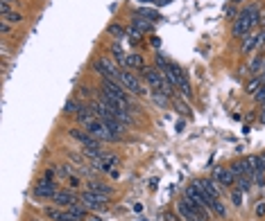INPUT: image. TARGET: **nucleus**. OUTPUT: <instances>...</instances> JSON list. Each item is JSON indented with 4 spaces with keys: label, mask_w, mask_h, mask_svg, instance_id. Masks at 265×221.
Segmentation results:
<instances>
[{
    "label": "nucleus",
    "mask_w": 265,
    "mask_h": 221,
    "mask_svg": "<svg viewBox=\"0 0 265 221\" xmlns=\"http://www.w3.org/2000/svg\"><path fill=\"white\" fill-rule=\"evenodd\" d=\"M261 9L259 5H252V7H245L243 12L238 14V18L233 23V36H247L252 32L254 27L261 23Z\"/></svg>",
    "instance_id": "1"
},
{
    "label": "nucleus",
    "mask_w": 265,
    "mask_h": 221,
    "mask_svg": "<svg viewBox=\"0 0 265 221\" xmlns=\"http://www.w3.org/2000/svg\"><path fill=\"white\" fill-rule=\"evenodd\" d=\"M84 131H87L88 136L98 138V140H109V142H111V140H118V138H120V136H116V133H113V129L109 126V124L102 122V120H98V117H95L93 122H88L87 126H84Z\"/></svg>",
    "instance_id": "2"
},
{
    "label": "nucleus",
    "mask_w": 265,
    "mask_h": 221,
    "mask_svg": "<svg viewBox=\"0 0 265 221\" xmlns=\"http://www.w3.org/2000/svg\"><path fill=\"white\" fill-rule=\"evenodd\" d=\"M118 81L125 86V91L132 93V95H139V97H141V95H147V88L141 84L139 77H136V75H132L129 70H120Z\"/></svg>",
    "instance_id": "3"
},
{
    "label": "nucleus",
    "mask_w": 265,
    "mask_h": 221,
    "mask_svg": "<svg viewBox=\"0 0 265 221\" xmlns=\"http://www.w3.org/2000/svg\"><path fill=\"white\" fill-rule=\"evenodd\" d=\"M93 68H95V72H98L100 77L105 79V77H111V79H118L120 77V70H118V65L113 63L109 57H100L95 63H93Z\"/></svg>",
    "instance_id": "4"
},
{
    "label": "nucleus",
    "mask_w": 265,
    "mask_h": 221,
    "mask_svg": "<svg viewBox=\"0 0 265 221\" xmlns=\"http://www.w3.org/2000/svg\"><path fill=\"white\" fill-rule=\"evenodd\" d=\"M80 203L84 205L87 210H105L106 203H109V196L105 194H95V192H84V194L80 196Z\"/></svg>",
    "instance_id": "5"
},
{
    "label": "nucleus",
    "mask_w": 265,
    "mask_h": 221,
    "mask_svg": "<svg viewBox=\"0 0 265 221\" xmlns=\"http://www.w3.org/2000/svg\"><path fill=\"white\" fill-rule=\"evenodd\" d=\"M57 192H59V189L54 188V183L48 181V178H43V181H39L34 185V196H39V199H54Z\"/></svg>",
    "instance_id": "6"
},
{
    "label": "nucleus",
    "mask_w": 265,
    "mask_h": 221,
    "mask_svg": "<svg viewBox=\"0 0 265 221\" xmlns=\"http://www.w3.org/2000/svg\"><path fill=\"white\" fill-rule=\"evenodd\" d=\"M259 46H265V27H263V32H259V34H247V39L243 41V52L249 54Z\"/></svg>",
    "instance_id": "7"
},
{
    "label": "nucleus",
    "mask_w": 265,
    "mask_h": 221,
    "mask_svg": "<svg viewBox=\"0 0 265 221\" xmlns=\"http://www.w3.org/2000/svg\"><path fill=\"white\" fill-rule=\"evenodd\" d=\"M213 181L220 183L222 188H229V185H233L236 183V176H233L231 169H225V167H218L215 172H213Z\"/></svg>",
    "instance_id": "8"
},
{
    "label": "nucleus",
    "mask_w": 265,
    "mask_h": 221,
    "mask_svg": "<svg viewBox=\"0 0 265 221\" xmlns=\"http://www.w3.org/2000/svg\"><path fill=\"white\" fill-rule=\"evenodd\" d=\"M177 212H179V217H184V221H202V217L191 208V203L186 201V199L177 201Z\"/></svg>",
    "instance_id": "9"
},
{
    "label": "nucleus",
    "mask_w": 265,
    "mask_h": 221,
    "mask_svg": "<svg viewBox=\"0 0 265 221\" xmlns=\"http://www.w3.org/2000/svg\"><path fill=\"white\" fill-rule=\"evenodd\" d=\"M57 205H61V208H71V205H75V203H80L77 201V196L73 194V192H66V189H59L57 194H54L53 199Z\"/></svg>",
    "instance_id": "10"
},
{
    "label": "nucleus",
    "mask_w": 265,
    "mask_h": 221,
    "mask_svg": "<svg viewBox=\"0 0 265 221\" xmlns=\"http://www.w3.org/2000/svg\"><path fill=\"white\" fill-rule=\"evenodd\" d=\"M199 185H202V189H204V194L209 196V205H211V201L220 199V189H218V185H215V181H213V178L199 181Z\"/></svg>",
    "instance_id": "11"
},
{
    "label": "nucleus",
    "mask_w": 265,
    "mask_h": 221,
    "mask_svg": "<svg viewBox=\"0 0 265 221\" xmlns=\"http://www.w3.org/2000/svg\"><path fill=\"white\" fill-rule=\"evenodd\" d=\"M75 117H77V122H80L82 126H87V124H88V122H93V120H95L98 115H95V110H93V106H82V109L77 110V115H75Z\"/></svg>",
    "instance_id": "12"
},
{
    "label": "nucleus",
    "mask_w": 265,
    "mask_h": 221,
    "mask_svg": "<svg viewBox=\"0 0 265 221\" xmlns=\"http://www.w3.org/2000/svg\"><path fill=\"white\" fill-rule=\"evenodd\" d=\"M88 192H95V194H105V196H111L113 189L105 183H98V181H88Z\"/></svg>",
    "instance_id": "13"
},
{
    "label": "nucleus",
    "mask_w": 265,
    "mask_h": 221,
    "mask_svg": "<svg viewBox=\"0 0 265 221\" xmlns=\"http://www.w3.org/2000/svg\"><path fill=\"white\" fill-rule=\"evenodd\" d=\"M66 215H68V217H73V219H77V221H82L87 212H84V205H77V203H75V205L66 208Z\"/></svg>",
    "instance_id": "14"
},
{
    "label": "nucleus",
    "mask_w": 265,
    "mask_h": 221,
    "mask_svg": "<svg viewBox=\"0 0 265 221\" xmlns=\"http://www.w3.org/2000/svg\"><path fill=\"white\" fill-rule=\"evenodd\" d=\"M261 86H263V81H261V77H252V79H249V81H247L245 91L249 93V95H256V93L261 91Z\"/></svg>",
    "instance_id": "15"
},
{
    "label": "nucleus",
    "mask_w": 265,
    "mask_h": 221,
    "mask_svg": "<svg viewBox=\"0 0 265 221\" xmlns=\"http://www.w3.org/2000/svg\"><path fill=\"white\" fill-rule=\"evenodd\" d=\"M82 106H77V102L75 99H68L66 104H64V115H77V110H80Z\"/></svg>",
    "instance_id": "16"
},
{
    "label": "nucleus",
    "mask_w": 265,
    "mask_h": 221,
    "mask_svg": "<svg viewBox=\"0 0 265 221\" xmlns=\"http://www.w3.org/2000/svg\"><path fill=\"white\" fill-rule=\"evenodd\" d=\"M111 52H113V57H116V61H118V63H123V65H127V54L123 52V47L118 46V43H116V46L111 47Z\"/></svg>",
    "instance_id": "17"
},
{
    "label": "nucleus",
    "mask_w": 265,
    "mask_h": 221,
    "mask_svg": "<svg viewBox=\"0 0 265 221\" xmlns=\"http://www.w3.org/2000/svg\"><path fill=\"white\" fill-rule=\"evenodd\" d=\"M106 32L111 34V36H116V39H125L127 36V30H123L120 25H109L106 27Z\"/></svg>",
    "instance_id": "18"
},
{
    "label": "nucleus",
    "mask_w": 265,
    "mask_h": 221,
    "mask_svg": "<svg viewBox=\"0 0 265 221\" xmlns=\"http://www.w3.org/2000/svg\"><path fill=\"white\" fill-rule=\"evenodd\" d=\"M136 16H143V18H150L152 23H157V20H161V16L157 12H152V9H139L136 12Z\"/></svg>",
    "instance_id": "19"
},
{
    "label": "nucleus",
    "mask_w": 265,
    "mask_h": 221,
    "mask_svg": "<svg viewBox=\"0 0 265 221\" xmlns=\"http://www.w3.org/2000/svg\"><path fill=\"white\" fill-rule=\"evenodd\" d=\"M2 20H5V23H12V25H16V23H20V20H23V16H20L18 12H7V14H2Z\"/></svg>",
    "instance_id": "20"
},
{
    "label": "nucleus",
    "mask_w": 265,
    "mask_h": 221,
    "mask_svg": "<svg viewBox=\"0 0 265 221\" xmlns=\"http://www.w3.org/2000/svg\"><path fill=\"white\" fill-rule=\"evenodd\" d=\"M209 208L213 210V212H215V215L218 217H227V210H225V205H222V201H220V199H215V201H211V205H209Z\"/></svg>",
    "instance_id": "21"
},
{
    "label": "nucleus",
    "mask_w": 265,
    "mask_h": 221,
    "mask_svg": "<svg viewBox=\"0 0 265 221\" xmlns=\"http://www.w3.org/2000/svg\"><path fill=\"white\" fill-rule=\"evenodd\" d=\"M127 65H132V68H145L143 65V59L139 54H127Z\"/></svg>",
    "instance_id": "22"
},
{
    "label": "nucleus",
    "mask_w": 265,
    "mask_h": 221,
    "mask_svg": "<svg viewBox=\"0 0 265 221\" xmlns=\"http://www.w3.org/2000/svg\"><path fill=\"white\" fill-rule=\"evenodd\" d=\"M249 178H252V176H240V178H236V183H238V189H240V192H247V189L252 188Z\"/></svg>",
    "instance_id": "23"
},
{
    "label": "nucleus",
    "mask_w": 265,
    "mask_h": 221,
    "mask_svg": "<svg viewBox=\"0 0 265 221\" xmlns=\"http://www.w3.org/2000/svg\"><path fill=\"white\" fill-rule=\"evenodd\" d=\"M134 27H136V30H139V32H150V23H145V20H141V16H136V18H134Z\"/></svg>",
    "instance_id": "24"
},
{
    "label": "nucleus",
    "mask_w": 265,
    "mask_h": 221,
    "mask_svg": "<svg viewBox=\"0 0 265 221\" xmlns=\"http://www.w3.org/2000/svg\"><path fill=\"white\" fill-rule=\"evenodd\" d=\"M64 215H66V212H59V210H54V208H46V217H50V219H54V221H59Z\"/></svg>",
    "instance_id": "25"
},
{
    "label": "nucleus",
    "mask_w": 265,
    "mask_h": 221,
    "mask_svg": "<svg viewBox=\"0 0 265 221\" xmlns=\"http://www.w3.org/2000/svg\"><path fill=\"white\" fill-rule=\"evenodd\" d=\"M152 97H154V102H157L159 106H166V104H168V97L163 95V93H154Z\"/></svg>",
    "instance_id": "26"
},
{
    "label": "nucleus",
    "mask_w": 265,
    "mask_h": 221,
    "mask_svg": "<svg viewBox=\"0 0 265 221\" xmlns=\"http://www.w3.org/2000/svg\"><path fill=\"white\" fill-rule=\"evenodd\" d=\"M154 61H157V68H161V70H163V68L170 63V61H166V57H163V54H157V57H154Z\"/></svg>",
    "instance_id": "27"
},
{
    "label": "nucleus",
    "mask_w": 265,
    "mask_h": 221,
    "mask_svg": "<svg viewBox=\"0 0 265 221\" xmlns=\"http://www.w3.org/2000/svg\"><path fill=\"white\" fill-rule=\"evenodd\" d=\"M254 183L256 185H265V172H254Z\"/></svg>",
    "instance_id": "28"
},
{
    "label": "nucleus",
    "mask_w": 265,
    "mask_h": 221,
    "mask_svg": "<svg viewBox=\"0 0 265 221\" xmlns=\"http://www.w3.org/2000/svg\"><path fill=\"white\" fill-rule=\"evenodd\" d=\"M254 97H256V102H259L261 106H265V84L261 86V91L256 93V95H254Z\"/></svg>",
    "instance_id": "29"
},
{
    "label": "nucleus",
    "mask_w": 265,
    "mask_h": 221,
    "mask_svg": "<svg viewBox=\"0 0 265 221\" xmlns=\"http://www.w3.org/2000/svg\"><path fill=\"white\" fill-rule=\"evenodd\" d=\"M77 95H80V97H91V88H88V86H80Z\"/></svg>",
    "instance_id": "30"
},
{
    "label": "nucleus",
    "mask_w": 265,
    "mask_h": 221,
    "mask_svg": "<svg viewBox=\"0 0 265 221\" xmlns=\"http://www.w3.org/2000/svg\"><path fill=\"white\" fill-rule=\"evenodd\" d=\"M231 199H233V203H236V205H240V203H243V201H240V189H236V192H233Z\"/></svg>",
    "instance_id": "31"
},
{
    "label": "nucleus",
    "mask_w": 265,
    "mask_h": 221,
    "mask_svg": "<svg viewBox=\"0 0 265 221\" xmlns=\"http://www.w3.org/2000/svg\"><path fill=\"white\" fill-rule=\"evenodd\" d=\"M43 178L53 181V178H54V169H53V167H48V169H46V176H43Z\"/></svg>",
    "instance_id": "32"
},
{
    "label": "nucleus",
    "mask_w": 265,
    "mask_h": 221,
    "mask_svg": "<svg viewBox=\"0 0 265 221\" xmlns=\"http://www.w3.org/2000/svg\"><path fill=\"white\" fill-rule=\"evenodd\" d=\"M68 183H71V188H77V185H80L77 176H68Z\"/></svg>",
    "instance_id": "33"
},
{
    "label": "nucleus",
    "mask_w": 265,
    "mask_h": 221,
    "mask_svg": "<svg viewBox=\"0 0 265 221\" xmlns=\"http://www.w3.org/2000/svg\"><path fill=\"white\" fill-rule=\"evenodd\" d=\"M256 215H259V217H265V203H261L259 208H256Z\"/></svg>",
    "instance_id": "34"
},
{
    "label": "nucleus",
    "mask_w": 265,
    "mask_h": 221,
    "mask_svg": "<svg viewBox=\"0 0 265 221\" xmlns=\"http://www.w3.org/2000/svg\"><path fill=\"white\" fill-rule=\"evenodd\" d=\"M0 32H2V34H9V25H7V23H2V25H0Z\"/></svg>",
    "instance_id": "35"
},
{
    "label": "nucleus",
    "mask_w": 265,
    "mask_h": 221,
    "mask_svg": "<svg viewBox=\"0 0 265 221\" xmlns=\"http://www.w3.org/2000/svg\"><path fill=\"white\" fill-rule=\"evenodd\" d=\"M166 221H177V217H175L173 212H166Z\"/></svg>",
    "instance_id": "36"
},
{
    "label": "nucleus",
    "mask_w": 265,
    "mask_h": 221,
    "mask_svg": "<svg viewBox=\"0 0 265 221\" xmlns=\"http://www.w3.org/2000/svg\"><path fill=\"white\" fill-rule=\"evenodd\" d=\"M256 77H261V81H263V84H265V65H263V70H261L259 75H256Z\"/></svg>",
    "instance_id": "37"
},
{
    "label": "nucleus",
    "mask_w": 265,
    "mask_h": 221,
    "mask_svg": "<svg viewBox=\"0 0 265 221\" xmlns=\"http://www.w3.org/2000/svg\"><path fill=\"white\" fill-rule=\"evenodd\" d=\"M59 221H77V219H73V217H68V215H64V217H61V219Z\"/></svg>",
    "instance_id": "38"
},
{
    "label": "nucleus",
    "mask_w": 265,
    "mask_h": 221,
    "mask_svg": "<svg viewBox=\"0 0 265 221\" xmlns=\"http://www.w3.org/2000/svg\"><path fill=\"white\" fill-rule=\"evenodd\" d=\"M261 122L265 124V106H263V110H261Z\"/></svg>",
    "instance_id": "39"
},
{
    "label": "nucleus",
    "mask_w": 265,
    "mask_h": 221,
    "mask_svg": "<svg viewBox=\"0 0 265 221\" xmlns=\"http://www.w3.org/2000/svg\"><path fill=\"white\" fill-rule=\"evenodd\" d=\"M2 2H7V5H16L18 0H2Z\"/></svg>",
    "instance_id": "40"
},
{
    "label": "nucleus",
    "mask_w": 265,
    "mask_h": 221,
    "mask_svg": "<svg viewBox=\"0 0 265 221\" xmlns=\"http://www.w3.org/2000/svg\"><path fill=\"white\" fill-rule=\"evenodd\" d=\"M91 221H100V217H93V219Z\"/></svg>",
    "instance_id": "41"
},
{
    "label": "nucleus",
    "mask_w": 265,
    "mask_h": 221,
    "mask_svg": "<svg viewBox=\"0 0 265 221\" xmlns=\"http://www.w3.org/2000/svg\"><path fill=\"white\" fill-rule=\"evenodd\" d=\"M233 2H240V0H233Z\"/></svg>",
    "instance_id": "42"
},
{
    "label": "nucleus",
    "mask_w": 265,
    "mask_h": 221,
    "mask_svg": "<svg viewBox=\"0 0 265 221\" xmlns=\"http://www.w3.org/2000/svg\"><path fill=\"white\" fill-rule=\"evenodd\" d=\"M261 23H265V18H263V20H261Z\"/></svg>",
    "instance_id": "43"
}]
</instances>
